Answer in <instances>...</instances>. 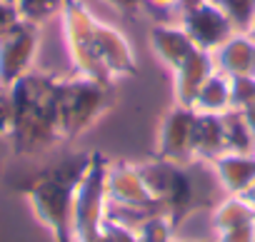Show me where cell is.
<instances>
[{
	"mask_svg": "<svg viewBox=\"0 0 255 242\" xmlns=\"http://www.w3.org/2000/svg\"><path fill=\"white\" fill-rule=\"evenodd\" d=\"M193 125L195 110L173 102V107H168L160 120L155 158H163L175 165H195L198 160L193 153Z\"/></svg>",
	"mask_w": 255,
	"mask_h": 242,
	"instance_id": "9",
	"label": "cell"
},
{
	"mask_svg": "<svg viewBox=\"0 0 255 242\" xmlns=\"http://www.w3.org/2000/svg\"><path fill=\"white\" fill-rule=\"evenodd\" d=\"M243 33H245V35H248V38H250V40L255 43V15L250 18V23H248V28H245Z\"/></svg>",
	"mask_w": 255,
	"mask_h": 242,
	"instance_id": "31",
	"label": "cell"
},
{
	"mask_svg": "<svg viewBox=\"0 0 255 242\" xmlns=\"http://www.w3.org/2000/svg\"><path fill=\"white\" fill-rule=\"evenodd\" d=\"M140 3L155 18V23L178 20L183 13V0H140Z\"/></svg>",
	"mask_w": 255,
	"mask_h": 242,
	"instance_id": "23",
	"label": "cell"
},
{
	"mask_svg": "<svg viewBox=\"0 0 255 242\" xmlns=\"http://www.w3.org/2000/svg\"><path fill=\"white\" fill-rule=\"evenodd\" d=\"M95 55H98L105 75L113 82L130 78L138 70L135 50H133L130 40L125 38V33L120 28H115L108 20H100V18L95 23Z\"/></svg>",
	"mask_w": 255,
	"mask_h": 242,
	"instance_id": "11",
	"label": "cell"
},
{
	"mask_svg": "<svg viewBox=\"0 0 255 242\" xmlns=\"http://www.w3.org/2000/svg\"><path fill=\"white\" fill-rule=\"evenodd\" d=\"M138 170L160 210L170 217L175 232L193 212L215 205L213 192L193 175V165H175L163 158H153L148 162H138Z\"/></svg>",
	"mask_w": 255,
	"mask_h": 242,
	"instance_id": "3",
	"label": "cell"
},
{
	"mask_svg": "<svg viewBox=\"0 0 255 242\" xmlns=\"http://www.w3.org/2000/svg\"><path fill=\"white\" fill-rule=\"evenodd\" d=\"M20 23H23V18H20L18 8L0 0V38H5L8 33H13Z\"/></svg>",
	"mask_w": 255,
	"mask_h": 242,
	"instance_id": "28",
	"label": "cell"
},
{
	"mask_svg": "<svg viewBox=\"0 0 255 242\" xmlns=\"http://www.w3.org/2000/svg\"><path fill=\"white\" fill-rule=\"evenodd\" d=\"M240 197H243V200H245V202H248L253 210H255V182H253V185H250V187H248V190L240 195Z\"/></svg>",
	"mask_w": 255,
	"mask_h": 242,
	"instance_id": "30",
	"label": "cell"
},
{
	"mask_svg": "<svg viewBox=\"0 0 255 242\" xmlns=\"http://www.w3.org/2000/svg\"><path fill=\"white\" fill-rule=\"evenodd\" d=\"M193 153H195V160H198V162H213V160H218L220 155L228 153L225 130H223V117H220V115L195 112Z\"/></svg>",
	"mask_w": 255,
	"mask_h": 242,
	"instance_id": "16",
	"label": "cell"
},
{
	"mask_svg": "<svg viewBox=\"0 0 255 242\" xmlns=\"http://www.w3.org/2000/svg\"><path fill=\"white\" fill-rule=\"evenodd\" d=\"M213 242H255V222H245L225 232H215Z\"/></svg>",
	"mask_w": 255,
	"mask_h": 242,
	"instance_id": "27",
	"label": "cell"
},
{
	"mask_svg": "<svg viewBox=\"0 0 255 242\" xmlns=\"http://www.w3.org/2000/svg\"><path fill=\"white\" fill-rule=\"evenodd\" d=\"M105 195H108V217L128 227H133L140 217L150 212H163L150 190L145 187L138 162L108 160Z\"/></svg>",
	"mask_w": 255,
	"mask_h": 242,
	"instance_id": "5",
	"label": "cell"
},
{
	"mask_svg": "<svg viewBox=\"0 0 255 242\" xmlns=\"http://www.w3.org/2000/svg\"><path fill=\"white\" fill-rule=\"evenodd\" d=\"M3 3H10V5H15V3H18V0H3Z\"/></svg>",
	"mask_w": 255,
	"mask_h": 242,
	"instance_id": "32",
	"label": "cell"
},
{
	"mask_svg": "<svg viewBox=\"0 0 255 242\" xmlns=\"http://www.w3.org/2000/svg\"><path fill=\"white\" fill-rule=\"evenodd\" d=\"M178 20L185 28V33L193 38V43L208 53H215L223 43H228L235 33H240L218 0H203L193 8H185Z\"/></svg>",
	"mask_w": 255,
	"mask_h": 242,
	"instance_id": "8",
	"label": "cell"
},
{
	"mask_svg": "<svg viewBox=\"0 0 255 242\" xmlns=\"http://www.w3.org/2000/svg\"><path fill=\"white\" fill-rule=\"evenodd\" d=\"M140 242H175V227L165 212H150L133 225Z\"/></svg>",
	"mask_w": 255,
	"mask_h": 242,
	"instance_id": "20",
	"label": "cell"
},
{
	"mask_svg": "<svg viewBox=\"0 0 255 242\" xmlns=\"http://www.w3.org/2000/svg\"><path fill=\"white\" fill-rule=\"evenodd\" d=\"M218 3L225 8V13L233 18L238 30H245L250 18L255 15V0H218Z\"/></svg>",
	"mask_w": 255,
	"mask_h": 242,
	"instance_id": "24",
	"label": "cell"
},
{
	"mask_svg": "<svg viewBox=\"0 0 255 242\" xmlns=\"http://www.w3.org/2000/svg\"><path fill=\"white\" fill-rule=\"evenodd\" d=\"M210 222H213L215 232H225L230 227H238V225H245V222H255V210L240 195H228L225 200L213 205Z\"/></svg>",
	"mask_w": 255,
	"mask_h": 242,
	"instance_id": "18",
	"label": "cell"
},
{
	"mask_svg": "<svg viewBox=\"0 0 255 242\" xmlns=\"http://www.w3.org/2000/svg\"><path fill=\"white\" fill-rule=\"evenodd\" d=\"M13 125L10 145L20 155H33L55 148L60 140L58 128V75L30 70L10 85Z\"/></svg>",
	"mask_w": 255,
	"mask_h": 242,
	"instance_id": "1",
	"label": "cell"
},
{
	"mask_svg": "<svg viewBox=\"0 0 255 242\" xmlns=\"http://www.w3.org/2000/svg\"><path fill=\"white\" fill-rule=\"evenodd\" d=\"M223 117V130H225V145L228 153H255V138L248 125V120L240 110H228Z\"/></svg>",
	"mask_w": 255,
	"mask_h": 242,
	"instance_id": "19",
	"label": "cell"
},
{
	"mask_svg": "<svg viewBox=\"0 0 255 242\" xmlns=\"http://www.w3.org/2000/svg\"><path fill=\"white\" fill-rule=\"evenodd\" d=\"M10 125H13V102H10V87L0 82V138L10 135Z\"/></svg>",
	"mask_w": 255,
	"mask_h": 242,
	"instance_id": "26",
	"label": "cell"
},
{
	"mask_svg": "<svg viewBox=\"0 0 255 242\" xmlns=\"http://www.w3.org/2000/svg\"><path fill=\"white\" fill-rule=\"evenodd\" d=\"M148 43L153 55L173 73L178 65H183L195 50L198 45L193 43V38L185 33V28L180 25V20H168V23H153V28L148 30Z\"/></svg>",
	"mask_w": 255,
	"mask_h": 242,
	"instance_id": "12",
	"label": "cell"
},
{
	"mask_svg": "<svg viewBox=\"0 0 255 242\" xmlns=\"http://www.w3.org/2000/svg\"><path fill=\"white\" fill-rule=\"evenodd\" d=\"M110 5H115L118 10H133L140 5V0H108Z\"/></svg>",
	"mask_w": 255,
	"mask_h": 242,
	"instance_id": "29",
	"label": "cell"
},
{
	"mask_svg": "<svg viewBox=\"0 0 255 242\" xmlns=\"http://www.w3.org/2000/svg\"><path fill=\"white\" fill-rule=\"evenodd\" d=\"M40 48V25L20 23L13 33L0 38V82L13 85L23 75H28L35 65Z\"/></svg>",
	"mask_w": 255,
	"mask_h": 242,
	"instance_id": "10",
	"label": "cell"
},
{
	"mask_svg": "<svg viewBox=\"0 0 255 242\" xmlns=\"http://www.w3.org/2000/svg\"><path fill=\"white\" fill-rule=\"evenodd\" d=\"M215 63H213V53L208 50H195L183 65H178L170 75H173V97L178 105L193 107L203 82L213 75Z\"/></svg>",
	"mask_w": 255,
	"mask_h": 242,
	"instance_id": "13",
	"label": "cell"
},
{
	"mask_svg": "<svg viewBox=\"0 0 255 242\" xmlns=\"http://www.w3.org/2000/svg\"><path fill=\"white\" fill-rule=\"evenodd\" d=\"M213 63L228 78L255 75V43L240 30L213 53Z\"/></svg>",
	"mask_w": 255,
	"mask_h": 242,
	"instance_id": "15",
	"label": "cell"
},
{
	"mask_svg": "<svg viewBox=\"0 0 255 242\" xmlns=\"http://www.w3.org/2000/svg\"><path fill=\"white\" fill-rule=\"evenodd\" d=\"M210 165L225 195H243L255 182V153H225Z\"/></svg>",
	"mask_w": 255,
	"mask_h": 242,
	"instance_id": "14",
	"label": "cell"
},
{
	"mask_svg": "<svg viewBox=\"0 0 255 242\" xmlns=\"http://www.w3.org/2000/svg\"><path fill=\"white\" fill-rule=\"evenodd\" d=\"M113 87L115 85L78 73L58 78V128L63 143H70L83 133H88L110 110Z\"/></svg>",
	"mask_w": 255,
	"mask_h": 242,
	"instance_id": "4",
	"label": "cell"
},
{
	"mask_svg": "<svg viewBox=\"0 0 255 242\" xmlns=\"http://www.w3.org/2000/svg\"><path fill=\"white\" fill-rule=\"evenodd\" d=\"M20 18L33 25H45L53 18H60L65 0H18L15 3Z\"/></svg>",
	"mask_w": 255,
	"mask_h": 242,
	"instance_id": "21",
	"label": "cell"
},
{
	"mask_svg": "<svg viewBox=\"0 0 255 242\" xmlns=\"http://www.w3.org/2000/svg\"><path fill=\"white\" fill-rule=\"evenodd\" d=\"M98 242H140V240H138V235H135L133 227H128L123 222H115V220L105 217Z\"/></svg>",
	"mask_w": 255,
	"mask_h": 242,
	"instance_id": "25",
	"label": "cell"
},
{
	"mask_svg": "<svg viewBox=\"0 0 255 242\" xmlns=\"http://www.w3.org/2000/svg\"><path fill=\"white\" fill-rule=\"evenodd\" d=\"M195 112L203 115H225L228 110H233L230 102V78L223 75L220 70H213V75L203 82L195 102H193Z\"/></svg>",
	"mask_w": 255,
	"mask_h": 242,
	"instance_id": "17",
	"label": "cell"
},
{
	"mask_svg": "<svg viewBox=\"0 0 255 242\" xmlns=\"http://www.w3.org/2000/svg\"><path fill=\"white\" fill-rule=\"evenodd\" d=\"M93 153L68 155L38 175H33L20 192L25 195L38 222L53 235L55 242H75L73 237V205L75 192L90 167Z\"/></svg>",
	"mask_w": 255,
	"mask_h": 242,
	"instance_id": "2",
	"label": "cell"
},
{
	"mask_svg": "<svg viewBox=\"0 0 255 242\" xmlns=\"http://www.w3.org/2000/svg\"><path fill=\"white\" fill-rule=\"evenodd\" d=\"M230 102L233 110H245L255 102V75L230 78Z\"/></svg>",
	"mask_w": 255,
	"mask_h": 242,
	"instance_id": "22",
	"label": "cell"
},
{
	"mask_svg": "<svg viewBox=\"0 0 255 242\" xmlns=\"http://www.w3.org/2000/svg\"><path fill=\"white\" fill-rule=\"evenodd\" d=\"M108 158L93 153L90 167L75 192L73 205V237L75 242H98L103 222L108 217V195H105Z\"/></svg>",
	"mask_w": 255,
	"mask_h": 242,
	"instance_id": "7",
	"label": "cell"
},
{
	"mask_svg": "<svg viewBox=\"0 0 255 242\" xmlns=\"http://www.w3.org/2000/svg\"><path fill=\"white\" fill-rule=\"evenodd\" d=\"M60 23H63V38H65V50H68L73 73L108 82V85H115L105 75V70H103V65L95 55L98 15L90 10V5L85 0H65V8L60 13Z\"/></svg>",
	"mask_w": 255,
	"mask_h": 242,
	"instance_id": "6",
	"label": "cell"
}]
</instances>
